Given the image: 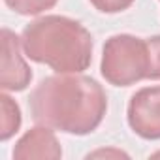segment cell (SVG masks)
Wrapping results in <instances>:
<instances>
[{
	"label": "cell",
	"instance_id": "10",
	"mask_svg": "<svg viewBox=\"0 0 160 160\" xmlns=\"http://www.w3.org/2000/svg\"><path fill=\"white\" fill-rule=\"evenodd\" d=\"M89 2L94 6V10H98L100 13H121L124 10H128L136 0H89Z\"/></svg>",
	"mask_w": 160,
	"mask_h": 160
},
{
	"label": "cell",
	"instance_id": "13",
	"mask_svg": "<svg viewBox=\"0 0 160 160\" xmlns=\"http://www.w3.org/2000/svg\"><path fill=\"white\" fill-rule=\"evenodd\" d=\"M158 2H160V0H158Z\"/></svg>",
	"mask_w": 160,
	"mask_h": 160
},
{
	"label": "cell",
	"instance_id": "9",
	"mask_svg": "<svg viewBox=\"0 0 160 160\" xmlns=\"http://www.w3.org/2000/svg\"><path fill=\"white\" fill-rule=\"evenodd\" d=\"M147 49H149V73L147 79L160 81V34L145 38Z\"/></svg>",
	"mask_w": 160,
	"mask_h": 160
},
{
	"label": "cell",
	"instance_id": "1",
	"mask_svg": "<svg viewBox=\"0 0 160 160\" xmlns=\"http://www.w3.org/2000/svg\"><path fill=\"white\" fill-rule=\"evenodd\" d=\"M28 108L36 124L70 136H89L108 113V94L85 73H55L34 87Z\"/></svg>",
	"mask_w": 160,
	"mask_h": 160
},
{
	"label": "cell",
	"instance_id": "3",
	"mask_svg": "<svg viewBox=\"0 0 160 160\" xmlns=\"http://www.w3.org/2000/svg\"><path fill=\"white\" fill-rule=\"evenodd\" d=\"M100 73L113 87H130L149 73L147 40L134 34H113L106 40L100 60Z\"/></svg>",
	"mask_w": 160,
	"mask_h": 160
},
{
	"label": "cell",
	"instance_id": "7",
	"mask_svg": "<svg viewBox=\"0 0 160 160\" xmlns=\"http://www.w3.org/2000/svg\"><path fill=\"white\" fill-rule=\"evenodd\" d=\"M23 124L19 104L4 91L0 94V141L12 139Z\"/></svg>",
	"mask_w": 160,
	"mask_h": 160
},
{
	"label": "cell",
	"instance_id": "8",
	"mask_svg": "<svg viewBox=\"0 0 160 160\" xmlns=\"http://www.w3.org/2000/svg\"><path fill=\"white\" fill-rule=\"evenodd\" d=\"M58 0H4V4L12 12H15L17 15H25V17L42 15L47 10H53Z\"/></svg>",
	"mask_w": 160,
	"mask_h": 160
},
{
	"label": "cell",
	"instance_id": "2",
	"mask_svg": "<svg viewBox=\"0 0 160 160\" xmlns=\"http://www.w3.org/2000/svg\"><path fill=\"white\" fill-rule=\"evenodd\" d=\"M27 58L49 66L55 73H83L92 62V34L72 17L40 15L21 32Z\"/></svg>",
	"mask_w": 160,
	"mask_h": 160
},
{
	"label": "cell",
	"instance_id": "12",
	"mask_svg": "<svg viewBox=\"0 0 160 160\" xmlns=\"http://www.w3.org/2000/svg\"><path fill=\"white\" fill-rule=\"evenodd\" d=\"M151 158H160V151H156V152H152V154H151Z\"/></svg>",
	"mask_w": 160,
	"mask_h": 160
},
{
	"label": "cell",
	"instance_id": "4",
	"mask_svg": "<svg viewBox=\"0 0 160 160\" xmlns=\"http://www.w3.org/2000/svg\"><path fill=\"white\" fill-rule=\"evenodd\" d=\"M130 130L147 141L160 139V85L136 91L126 106Z\"/></svg>",
	"mask_w": 160,
	"mask_h": 160
},
{
	"label": "cell",
	"instance_id": "6",
	"mask_svg": "<svg viewBox=\"0 0 160 160\" xmlns=\"http://www.w3.org/2000/svg\"><path fill=\"white\" fill-rule=\"evenodd\" d=\"M12 156L13 160H58L62 147L51 126L36 124L15 141Z\"/></svg>",
	"mask_w": 160,
	"mask_h": 160
},
{
	"label": "cell",
	"instance_id": "11",
	"mask_svg": "<svg viewBox=\"0 0 160 160\" xmlns=\"http://www.w3.org/2000/svg\"><path fill=\"white\" fill-rule=\"evenodd\" d=\"M85 158H113V160H117V158H130V154L121 151V149L108 147V149H96V151L89 152Z\"/></svg>",
	"mask_w": 160,
	"mask_h": 160
},
{
	"label": "cell",
	"instance_id": "5",
	"mask_svg": "<svg viewBox=\"0 0 160 160\" xmlns=\"http://www.w3.org/2000/svg\"><path fill=\"white\" fill-rule=\"evenodd\" d=\"M2 38V73H0V87L6 92H23L32 81V70L25 60V51L21 36L10 28L0 30Z\"/></svg>",
	"mask_w": 160,
	"mask_h": 160
}]
</instances>
